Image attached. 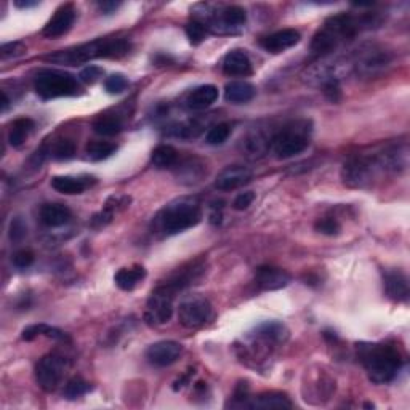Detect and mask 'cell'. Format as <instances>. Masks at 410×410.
<instances>
[{
	"instance_id": "5",
	"label": "cell",
	"mask_w": 410,
	"mask_h": 410,
	"mask_svg": "<svg viewBox=\"0 0 410 410\" xmlns=\"http://www.w3.org/2000/svg\"><path fill=\"white\" fill-rule=\"evenodd\" d=\"M202 222V207L198 199L181 198L157 213L154 218V228L162 231L165 236H173L186 229H191Z\"/></svg>"
},
{
	"instance_id": "29",
	"label": "cell",
	"mask_w": 410,
	"mask_h": 410,
	"mask_svg": "<svg viewBox=\"0 0 410 410\" xmlns=\"http://www.w3.org/2000/svg\"><path fill=\"white\" fill-rule=\"evenodd\" d=\"M178 161H180L178 151L170 144H159L151 154V162L157 169H172L178 164Z\"/></svg>"
},
{
	"instance_id": "39",
	"label": "cell",
	"mask_w": 410,
	"mask_h": 410,
	"mask_svg": "<svg viewBox=\"0 0 410 410\" xmlns=\"http://www.w3.org/2000/svg\"><path fill=\"white\" fill-rule=\"evenodd\" d=\"M24 53H26V45L21 44V42H10V44H4L2 48H0V57H2V59L21 57Z\"/></svg>"
},
{
	"instance_id": "43",
	"label": "cell",
	"mask_w": 410,
	"mask_h": 410,
	"mask_svg": "<svg viewBox=\"0 0 410 410\" xmlns=\"http://www.w3.org/2000/svg\"><path fill=\"white\" fill-rule=\"evenodd\" d=\"M254 200H255V193L252 191L241 193L234 199V204H232V207H234L236 210H247L249 207L254 204Z\"/></svg>"
},
{
	"instance_id": "21",
	"label": "cell",
	"mask_w": 410,
	"mask_h": 410,
	"mask_svg": "<svg viewBox=\"0 0 410 410\" xmlns=\"http://www.w3.org/2000/svg\"><path fill=\"white\" fill-rule=\"evenodd\" d=\"M130 200L132 199L128 198V195H111V198L106 200L105 209L91 218V226H95V228H101V226L109 224L113 222L115 213L127 209L128 204H130Z\"/></svg>"
},
{
	"instance_id": "42",
	"label": "cell",
	"mask_w": 410,
	"mask_h": 410,
	"mask_svg": "<svg viewBox=\"0 0 410 410\" xmlns=\"http://www.w3.org/2000/svg\"><path fill=\"white\" fill-rule=\"evenodd\" d=\"M11 261H13V265L20 269L29 268L34 263V254L30 252V250H18Z\"/></svg>"
},
{
	"instance_id": "40",
	"label": "cell",
	"mask_w": 410,
	"mask_h": 410,
	"mask_svg": "<svg viewBox=\"0 0 410 410\" xmlns=\"http://www.w3.org/2000/svg\"><path fill=\"white\" fill-rule=\"evenodd\" d=\"M103 74H105V71L101 69L100 66H95V64H90L87 67H84V69L81 71V81L84 84H95L100 81V79L103 77Z\"/></svg>"
},
{
	"instance_id": "20",
	"label": "cell",
	"mask_w": 410,
	"mask_h": 410,
	"mask_svg": "<svg viewBox=\"0 0 410 410\" xmlns=\"http://www.w3.org/2000/svg\"><path fill=\"white\" fill-rule=\"evenodd\" d=\"M218 100V89L215 85H200V87L191 90L186 96L185 105L191 111H202L210 108Z\"/></svg>"
},
{
	"instance_id": "25",
	"label": "cell",
	"mask_w": 410,
	"mask_h": 410,
	"mask_svg": "<svg viewBox=\"0 0 410 410\" xmlns=\"http://www.w3.org/2000/svg\"><path fill=\"white\" fill-rule=\"evenodd\" d=\"M247 407L252 409H290L292 401L289 396L278 391H269V393H261L255 397H250Z\"/></svg>"
},
{
	"instance_id": "10",
	"label": "cell",
	"mask_w": 410,
	"mask_h": 410,
	"mask_svg": "<svg viewBox=\"0 0 410 410\" xmlns=\"http://www.w3.org/2000/svg\"><path fill=\"white\" fill-rule=\"evenodd\" d=\"M213 308L209 300L202 295L183 298L178 306V321L186 329H200L212 319Z\"/></svg>"
},
{
	"instance_id": "17",
	"label": "cell",
	"mask_w": 410,
	"mask_h": 410,
	"mask_svg": "<svg viewBox=\"0 0 410 410\" xmlns=\"http://www.w3.org/2000/svg\"><path fill=\"white\" fill-rule=\"evenodd\" d=\"M223 72L229 77H247L252 74V61L242 50H231L223 58Z\"/></svg>"
},
{
	"instance_id": "7",
	"label": "cell",
	"mask_w": 410,
	"mask_h": 410,
	"mask_svg": "<svg viewBox=\"0 0 410 410\" xmlns=\"http://www.w3.org/2000/svg\"><path fill=\"white\" fill-rule=\"evenodd\" d=\"M34 89L42 100H55L63 96H76L81 91V84L69 72L57 69H42L34 81Z\"/></svg>"
},
{
	"instance_id": "13",
	"label": "cell",
	"mask_w": 410,
	"mask_h": 410,
	"mask_svg": "<svg viewBox=\"0 0 410 410\" xmlns=\"http://www.w3.org/2000/svg\"><path fill=\"white\" fill-rule=\"evenodd\" d=\"M252 170L244 165H229L218 173L215 180V189L223 193L236 191V189L246 186L252 180Z\"/></svg>"
},
{
	"instance_id": "14",
	"label": "cell",
	"mask_w": 410,
	"mask_h": 410,
	"mask_svg": "<svg viewBox=\"0 0 410 410\" xmlns=\"http://www.w3.org/2000/svg\"><path fill=\"white\" fill-rule=\"evenodd\" d=\"M183 353V346L178 341L164 340L157 341V343L151 345L146 351V358L149 363L156 367H167L175 364L180 359Z\"/></svg>"
},
{
	"instance_id": "22",
	"label": "cell",
	"mask_w": 410,
	"mask_h": 410,
	"mask_svg": "<svg viewBox=\"0 0 410 410\" xmlns=\"http://www.w3.org/2000/svg\"><path fill=\"white\" fill-rule=\"evenodd\" d=\"M176 169V176H178V180L181 183H185V185H195V183L202 181L204 178V175H207V169L205 165L199 159H186V161H183L175 165Z\"/></svg>"
},
{
	"instance_id": "16",
	"label": "cell",
	"mask_w": 410,
	"mask_h": 410,
	"mask_svg": "<svg viewBox=\"0 0 410 410\" xmlns=\"http://www.w3.org/2000/svg\"><path fill=\"white\" fill-rule=\"evenodd\" d=\"M300 39H302V35H300L298 30L283 29V30H278V33L266 35L265 39H261L260 45L265 48L268 53L278 55V53L289 50V48L292 47H295L300 42Z\"/></svg>"
},
{
	"instance_id": "18",
	"label": "cell",
	"mask_w": 410,
	"mask_h": 410,
	"mask_svg": "<svg viewBox=\"0 0 410 410\" xmlns=\"http://www.w3.org/2000/svg\"><path fill=\"white\" fill-rule=\"evenodd\" d=\"M385 290H387L388 298L397 303H404L409 300L410 289H409V279L402 271H388L385 273Z\"/></svg>"
},
{
	"instance_id": "45",
	"label": "cell",
	"mask_w": 410,
	"mask_h": 410,
	"mask_svg": "<svg viewBox=\"0 0 410 410\" xmlns=\"http://www.w3.org/2000/svg\"><path fill=\"white\" fill-rule=\"evenodd\" d=\"M38 0H15V7L18 8H33L38 7Z\"/></svg>"
},
{
	"instance_id": "34",
	"label": "cell",
	"mask_w": 410,
	"mask_h": 410,
	"mask_svg": "<svg viewBox=\"0 0 410 410\" xmlns=\"http://www.w3.org/2000/svg\"><path fill=\"white\" fill-rule=\"evenodd\" d=\"M90 389H91V385L89 382H85L81 377H74L66 383L64 397H67V399H77V397H82L87 394Z\"/></svg>"
},
{
	"instance_id": "1",
	"label": "cell",
	"mask_w": 410,
	"mask_h": 410,
	"mask_svg": "<svg viewBox=\"0 0 410 410\" xmlns=\"http://www.w3.org/2000/svg\"><path fill=\"white\" fill-rule=\"evenodd\" d=\"M375 24H380L377 13H340L330 16L314 34L313 40H311V52L316 57H324V55L332 53L340 45L353 40L363 30L372 29Z\"/></svg>"
},
{
	"instance_id": "9",
	"label": "cell",
	"mask_w": 410,
	"mask_h": 410,
	"mask_svg": "<svg viewBox=\"0 0 410 410\" xmlns=\"http://www.w3.org/2000/svg\"><path fill=\"white\" fill-rule=\"evenodd\" d=\"M67 367H69V360L63 354H47L35 365V380H38V385L47 393H52L63 382Z\"/></svg>"
},
{
	"instance_id": "35",
	"label": "cell",
	"mask_w": 410,
	"mask_h": 410,
	"mask_svg": "<svg viewBox=\"0 0 410 410\" xmlns=\"http://www.w3.org/2000/svg\"><path fill=\"white\" fill-rule=\"evenodd\" d=\"M231 135V125L226 124H217L213 125L209 132H207V137H205V142L212 144V146H218V144H223L226 139L229 138Z\"/></svg>"
},
{
	"instance_id": "4",
	"label": "cell",
	"mask_w": 410,
	"mask_h": 410,
	"mask_svg": "<svg viewBox=\"0 0 410 410\" xmlns=\"http://www.w3.org/2000/svg\"><path fill=\"white\" fill-rule=\"evenodd\" d=\"M358 358L375 385L393 382L402 367V358L394 346L387 343H359Z\"/></svg>"
},
{
	"instance_id": "31",
	"label": "cell",
	"mask_w": 410,
	"mask_h": 410,
	"mask_svg": "<svg viewBox=\"0 0 410 410\" xmlns=\"http://www.w3.org/2000/svg\"><path fill=\"white\" fill-rule=\"evenodd\" d=\"M91 127H93L95 133L101 135V137H114V135L124 130V124H122L119 115H109V114L100 115Z\"/></svg>"
},
{
	"instance_id": "32",
	"label": "cell",
	"mask_w": 410,
	"mask_h": 410,
	"mask_svg": "<svg viewBox=\"0 0 410 410\" xmlns=\"http://www.w3.org/2000/svg\"><path fill=\"white\" fill-rule=\"evenodd\" d=\"M115 151H118V146L109 142H90L87 144V149H85L87 157L95 162L105 161V159L111 157Z\"/></svg>"
},
{
	"instance_id": "11",
	"label": "cell",
	"mask_w": 410,
	"mask_h": 410,
	"mask_svg": "<svg viewBox=\"0 0 410 410\" xmlns=\"http://www.w3.org/2000/svg\"><path fill=\"white\" fill-rule=\"evenodd\" d=\"M391 63L389 52L378 48L375 45H365L358 50L356 58H354V67L356 72L363 77H375L383 72Z\"/></svg>"
},
{
	"instance_id": "41",
	"label": "cell",
	"mask_w": 410,
	"mask_h": 410,
	"mask_svg": "<svg viewBox=\"0 0 410 410\" xmlns=\"http://www.w3.org/2000/svg\"><path fill=\"white\" fill-rule=\"evenodd\" d=\"M28 234V228L20 217L11 220L10 223V239L13 242H20Z\"/></svg>"
},
{
	"instance_id": "15",
	"label": "cell",
	"mask_w": 410,
	"mask_h": 410,
	"mask_svg": "<svg viewBox=\"0 0 410 410\" xmlns=\"http://www.w3.org/2000/svg\"><path fill=\"white\" fill-rule=\"evenodd\" d=\"M290 274L283 268L260 266L255 271V285L263 292L284 289L290 284Z\"/></svg>"
},
{
	"instance_id": "30",
	"label": "cell",
	"mask_w": 410,
	"mask_h": 410,
	"mask_svg": "<svg viewBox=\"0 0 410 410\" xmlns=\"http://www.w3.org/2000/svg\"><path fill=\"white\" fill-rule=\"evenodd\" d=\"M34 120L29 118H20L16 119L8 132V143L13 146V148H20V146L26 142L28 137L34 130Z\"/></svg>"
},
{
	"instance_id": "27",
	"label": "cell",
	"mask_w": 410,
	"mask_h": 410,
	"mask_svg": "<svg viewBox=\"0 0 410 410\" xmlns=\"http://www.w3.org/2000/svg\"><path fill=\"white\" fill-rule=\"evenodd\" d=\"M255 96V87L252 84L246 81H232L226 84L224 87V98L226 101L234 103V105H244L254 100Z\"/></svg>"
},
{
	"instance_id": "2",
	"label": "cell",
	"mask_w": 410,
	"mask_h": 410,
	"mask_svg": "<svg viewBox=\"0 0 410 410\" xmlns=\"http://www.w3.org/2000/svg\"><path fill=\"white\" fill-rule=\"evenodd\" d=\"M407 151L393 148L378 156H358L345 164L341 178L350 188H365L372 185L373 180L388 172H397L406 169Z\"/></svg>"
},
{
	"instance_id": "28",
	"label": "cell",
	"mask_w": 410,
	"mask_h": 410,
	"mask_svg": "<svg viewBox=\"0 0 410 410\" xmlns=\"http://www.w3.org/2000/svg\"><path fill=\"white\" fill-rule=\"evenodd\" d=\"M39 335L48 336V338L57 340V341H69L71 340L69 335L63 332V330H59L57 327H52V326H47V324H34V326L26 327L23 330L21 338L26 340V341H30Z\"/></svg>"
},
{
	"instance_id": "6",
	"label": "cell",
	"mask_w": 410,
	"mask_h": 410,
	"mask_svg": "<svg viewBox=\"0 0 410 410\" xmlns=\"http://www.w3.org/2000/svg\"><path fill=\"white\" fill-rule=\"evenodd\" d=\"M311 143V124L308 120L293 122L269 138V149L278 159H290L302 154Z\"/></svg>"
},
{
	"instance_id": "24",
	"label": "cell",
	"mask_w": 410,
	"mask_h": 410,
	"mask_svg": "<svg viewBox=\"0 0 410 410\" xmlns=\"http://www.w3.org/2000/svg\"><path fill=\"white\" fill-rule=\"evenodd\" d=\"M72 213L63 204H45L40 209V222L48 228H59L71 222Z\"/></svg>"
},
{
	"instance_id": "23",
	"label": "cell",
	"mask_w": 410,
	"mask_h": 410,
	"mask_svg": "<svg viewBox=\"0 0 410 410\" xmlns=\"http://www.w3.org/2000/svg\"><path fill=\"white\" fill-rule=\"evenodd\" d=\"M255 336L268 345H279L289 338V330L278 321H266L255 329Z\"/></svg>"
},
{
	"instance_id": "36",
	"label": "cell",
	"mask_w": 410,
	"mask_h": 410,
	"mask_svg": "<svg viewBox=\"0 0 410 410\" xmlns=\"http://www.w3.org/2000/svg\"><path fill=\"white\" fill-rule=\"evenodd\" d=\"M185 30H186V35H188L189 42H191L193 45L202 44V42H204V39L207 38V34H209V30H207V28L198 20L189 21L186 24Z\"/></svg>"
},
{
	"instance_id": "26",
	"label": "cell",
	"mask_w": 410,
	"mask_h": 410,
	"mask_svg": "<svg viewBox=\"0 0 410 410\" xmlns=\"http://www.w3.org/2000/svg\"><path fill=\"white\" fill-rule=\"evenodd\" d=\"M146 278V269L139 265H135L130 268H122L115 273L114 283L120 290L130 292Z\"/></svg>"
},
{
	"instance_id": "19",
	"label": "cell",
	"mask_w": 410,
	"mask_h": 410,
	"mask_svg": "<svg viewBox=\"0 0 410 410\" xmlns=\"http://www.w3.org/2000/svg\"><path fill=\"white\" fill-rule=\"evenodd\" d=\"M96 180L93 176H53L50 185L61 194L67 195H74V194H82L85 189L90 188L91 185H95Z\"/></svg>"
},
{
	"instance_id": "8",
	"label": "cell",
	"mask_w": 410,
	"mask_h": 410,
	"mask_svg": "<svg viewBox=\"0 0 410 410\" xmlns=\"http://www.w3.org/2000/svg\"><path fill=\"white\" fill-rule=\"evenodd\" d=\"M176 295H178V292L170 284H159L156 289L151 292L148 303H146V322L151 324V326H161V324L172 319Z\"/></svg>"
},
{
	"instance_id": "37",
	"label": "cell",
	"mask_w": 410,
	"mask_h": 410,
	"mask_svg": "<svg viewBox=\"0 0 410 410\" xmlns=\"http://www.w3.org/2000/svg\"><path fill=\"white\" fill-rule=\"evenodd\" d=\"M314 228L317 232L326 236H336L341 231L340 223L336 222V218L332 217H326V218H319L314 224Z\"/></svg>"
},
{
	"instance_id": "38",
	"label": "cell",
	"mask_w": 410,
	"mask_h": 410,
	"mask_svg": "<svg viewBox=\"0 0 410 410\" xmlns=\"http://www.w3.org/2000/svg\"><path fill=\"white\" fill-rule=\"evenodd\" d=\"M127 87H128V81H127V77L122 74H113L105 81V89L108 93H111V95H119L122 93V91H125Z\"/></svg>"
},
{
	"instance_id": "33",
	"label": "cell",
	"mask_w": 410,
	"mask_h": 410,
	"mask_svg": "<svg viewBox=\"0 0 410 410\" xmlns=\"http://www.w3.org/2000/svg\"><path fill=\"white\" fill-rule=\"evenodd\" d=\"M48 152H50V156L57 159V161H69V159H72L76 154V143L67 138L58 139V142L48 149Z\"/></svg>"
},
{
	"instance_id": "3",
	"label": "cell",
	"mask_w": 410,
	"mask_h": 410,
	"mask_svg": "<svg viewBox=\"0 0 410 410\" xmlns=\"http://www.w3.org/2000/svg\"><path fill=\"white\" fill-rule=\"evenodd\" d=\"M130 40L125 38H106L48 55L45 59L57 64L77 66L98 58H122L130 52Z\"/></svg>"
},
{
	"instance_id": "12",
	"label": "cell",
	"mask_w": 410,
	"mask_h": 410,
	"mask_svg": "<svg viewBox=\"0 0 410 410\" xmlns=\"http://www.w3.org/2000/svg\"><path fill=\"white\" fill-rule=\"evenodd\" d=\"M77 10L72 4H64L55 11V15L50 18V21L45 24L42 35L48 39H57L64 35L67 30L72 28V24L76 21Z\"/></svg>"
},
{
	"instance_id": "44",
	"label": "cell",
	"mask_w": 410,
	"mask_h": 410,
	"mask_svg": "<svg viewBox=\"0 0 410 410\" xmlns=\"http://www.w3.org/2000/svg\"><path fill=\"white\" fill-rule=\"evenodd\" d=\"M98 7H100V10L105 15H111L113 11H115L120 7V2H100L98 4Z\"/></svg>"
}]
</instances>
